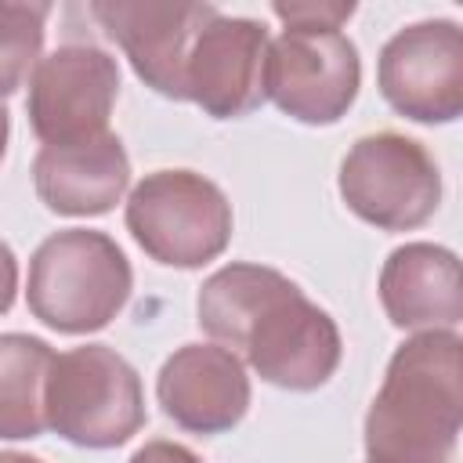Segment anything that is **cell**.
Returning <instances> with one entry per match:
<instances>
[{
	"label": "cell",
	"mask_w": 463,
	"mask_h": 463,
	"mask_svg": "<svg viewBox=\"0 0 463 463\" xmlns=\"http://www.w3.org/2000/svg\"><path fill=\"white\" fill-rule=\"evenodd\" d=\"M33 184L47 210L65 217H98L123 199L130 184V159L112 130L80 145H43L33 159Z\"/></svg>",
	"instance_id": "obj_13"
},
{
	"label": "cell",
	"mask_w": 463,
	"mask_h": 463,
	"mask_svg": "<svg viewBox=\"0 0 463 463\" xmlns=\"http://www.w3.org/2000/svg\"><path fill=\"white\" fill-rule=\"evenodd\" d=\"M43 416L58 438L80 449H116L148 420L141 376L109 344L61 351L43 380Z\"/></svg>",
	"instance_id": "obj_4"
},
{
	"label": "cell",
	"mask_w": 463,
	"mask_h": 463,
	"mask_svg": "<svg viewBox=\"0 0 463 463\" xmlns=\"http://www.w3.org/2000/svg\"><path fill=\"white\" fill-rule=\"evenodd\" d=\"M51 358L54 351L47 340L29 333H0V438L22 441L43 434V380Z\"/></svg>",
	"instance_id": "obj_15"
},
{
	"label": "cell",
	"mask_w": 463,
	"mask_h": 463,
	"mask_svg": "<svg viewBox=\"0 0 463 463\" xmlns=\"http://www.w3.org/2000/svg\"><path fill=\"white\" fill-rule=\"evenodd\" d=\"M130 463H203V459H199L192 449L177 445V441L156 438V441H145V445L130 456Z\"/></svg>",
	"instance_id": "obj_18"
},
{
	"label": "cell",
	"mask_w": 463,
	"mask_h": 463,
	"mask_svg": "<svg viewBox=\"0 0 463 463\" xmlns=\"http://www.w3.org/2000/svg\"><path fill=\"white\" fill-rule=\"evenodd\" d=\"M127 232L166 268H203L232 239V203L195 170H156L127 199Z\"/></svg>",
	"instance_id": "obj_5"
},
{
	"label": "cell",
	"mask_w": 463,
	"mask_h": 463,
	"mask_svg": "<svg viewBox=\"0 0 463 463\" xmlns=\"http://www.w3.org/2000/svg\"><path fill=\"white\" fill-rule=\"evenodd\" d=\"M271 11L286 22V25H300V29H340L351 14L354 4L344 0H275Z\"/></svg>",
	"instance_id": "obj_17"
},
{
	"label": "cell",
	"mask_w": 463,
	"mask_h": 463,
	"mask_svg": "<svg viewBox=\"0 0 463 463\" xmlns=\"http://www.w3.org/2000/svg\"><path fill=\"white\" fill-rule=\"evenodd\" d=\"M7 134H11V116H7V109L0 105V159H4V152H7Z\"/></svg>",
	"instance_id": "obj_20"
},
{
	"label": "cell",
	"mask_w": 463,
	"mask_h": 463,
	"mask_svg": "<svg viewBox=\"0 0 463 463\" xmlns=\"http://www.w3.org/2000/svg\"><path fill=\"white\" fill-rule=\"evenodd\" d=\"M47 18V0H0V98H11L22 80L33 76Z\"/></svg>",
	"instance_id": "obj_16"
},
{
	"label": "cell",
	"mask_w": 463,
	"mask_h": 463,
	"mask_svg": "<svg viewBox=\"0 0 463 463\" xmlns=\"http://www.w3.org/2000/svg\"><path fill=\"white\" fill-rule=\"evenodd\" d=\"M0 463H40V459L25 456V452H0Z\"/></svg>",
	"instance_id": "obj_21"
},
{
	"label": "cell",
	"mask_w": 463,
	"mask_h": 463,
	"mask_svg": "<svg viewBox=\"0 0 463 463\" xmlns=\"http://www.w3.org/2000/svg\"><path fill=\"white\" fill-rule=\"evenodd\" d=\"M383 101L412 123H452L463 112V33L449 18L398 29L376 61Z\"/></svg>",
	"instance_id": "obj_9"
},
{
	"label": "cell",
	"mask_w": 463,
	"mask_h": 463,
	"mask_svg": "<svg viewBox=\"0 0 463 463\" xmlns=\"http://www.w3.org/2000/svg\"><path fill=\"white\" fill-rule=\"evenodd\" d=\"M358 83V47L340 29L286 25L282 36L268 43L264 98L300 123H336L354 105Z\"/></svg>",
	"instance_id": "obj_7"
},
{
	"label": "cell",
	"mask_w": 463,
	"mask_h": 463,
	"mask_svg": "<svg viewBox=\"0 0 463 463\" xmlns=\"http://www.w3.org/2000/svg\"><path fill=\"white\" fill-rule=\"evenodd\" d=\"M156 398L181 430L224 434L250 409V376L235 351L221 344H184L163 362Z\"/></svg>",
	"instance_id": "obj_12"
},
{
	"label": "cell",
	"mask_w": 463,
	"mask_h": 463,
	"mask_svg": "<svg viewBox=\"0 0 463 463\" xmlns=\"http://www.w3.org/2000/svg\"><path fill=\"white\" fill-rule=\"evenodd\" d=\"M380 304L398 329H456L463 318L456 253L434 242L398 246L380 271Z\"/></svg>",
	"instance_id": "obj_14"
},
{
	"label": "cell",
	"mask_w": 463,
	"mask_h": 463,
	"mask_svg": "<svg viewBox=\"0 0 463 463\" xmlns=\"http://www.w3.org/2000/svg\"><path fill=\"white\" fill-rule=\"evenodd\" d=\"M268 29L257 18L213 14L192 40L184 61V101L213 119L250 116L264 101Z\"/></svg>",
	"instance_id": "obj_10"
},
{
	"label": "cell",
	"mask_w": 463,
	"mask_h": 463,
	"mask_svg": "<svg viewBox=\"0 0 463 463\" xmlns=\"http://www.w3.org/2000/svg\"><path fill=\"white\" fill-rule=\"evenodd\" d=\"M14 293H18V260H14L11 246L0 239V315L11 311Z\"/></svg>",
	"instance_id": "obj_19"
},
{
	"label": "cell",
	"mask_w": 463,
	"mask_h": 463,
	"mask_svg": "<svg viewBox=\"0 0 463 463\" xmlns=\"http://www.w3.org/2000/svg\"><path fill=\"white\" fill-rule=\"evenodd\" d=\"M463 423V340L423 329L387 362L365 412L369 463H452Z\"/></svg>",
	"instance_id": "obj_2"
},
{
	"label": "cell",
	"mask_w": 463,
	"mask_h": 463,
	"mask_svg": "<svg viewBox=\"0 0 463 463\" xmlns=\"http://www.w3.org/2000/svg\"><path fill=\"white\" fill-rule=\"evenodd\" d=\"M340 195L354 217L383 232H409L434 217L441 174L427 145L380 130L351 145L340 163Z\"/></svg>",
	"instance_id": "obj_6"
},
{
	"label": "cell",
	"mask_w": 463,
	"mask_h": 463,
	"mask_svg": "<svg viewBox=\"0 0 463 463\" xmlns=\"http://www.w3.org/2000/svg\"><path fill=\"white\" fill-rule=\"evenodd\" d=\"M199 326L286 391H318L340 365V329L304 289L264 264H224L199 289Z\"/></svg>",
	"instance_id": "obj_1"
},
{
	"label": "cell",
	"mask_w": 463,
	"mask_h": 463,
	"mask_svg": "<svg viewBox=\"0 0 463 463\" xmlns=\"http://www.w3.org/2000/svg\"><path fill=\"white\" fill-rule=\"evenodd\" d=\"M98 25L123 47L134 72L163 98L184 101V61L195 33L217 14L213 4L188 0H98Z\"/></svg>",
	"instance_id": "obj_11"
},
{
	"label": "cell",
	"mask_w": 463,
	"mask_h": 463,
	"mask_svg": "<svg viewBox=\"0 0 463 463\" xmlns=\"http://www.w3.org/2000/svg\"><path fill=\"white\" fill-rule=\"evenodd\" d=\"M119 65L98 43H61L29 76V127L43 145H80L109 134Z\"/></svg>",
	"instance_id": "obj_8"
},
{
	"label": "cell",
	"mask_w": 463,
	"mask_h": 463,
	"mask_svg": "<svg viewBox=\"0 0 463 463\" xmlns=\"http://www.w3.org/2000/svg\"><path fill=\"white\" fill-rule=\"evenodd\" d=\"M134 271L112 235L65 228L47 235L29 257V311L58 333L105 329L130 300Z\"/></svg>",
	"instance_id": "obj_3"
}]
</instances>
